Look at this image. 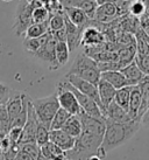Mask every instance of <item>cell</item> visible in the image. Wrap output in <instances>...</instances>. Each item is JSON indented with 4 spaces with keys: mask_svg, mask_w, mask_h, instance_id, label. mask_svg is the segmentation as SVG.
I'll return each mask as SVG.
<instances>
[{
    "mask_svg": "<svg viewBox=\"0 0 149 160\" xmlns=\"http://www.w3.org/2000/svg\"><path fill=\"white\" fill-rule=\"evenodd\" d=\"M19 145H13L9 150L5 152H0V160H14L15 156L19 152Z\"/></svg>",
    "mask_w": 149,
    "mask_h": 160,
    "instance_id": "e575fe53",
    "label": "cell"
},
{
    "mask_svg": "<svg viewBox=\"0 0 149 160\" xmlns=\"http://www.w3.org/2000/svg\"><path fill=\"white\" fill-rule=\"evenodd\" d=\"M143 4H145V7H146V14L149 15V0H141Z\"/></svg>",
    "mask_w": 149,
    "mask_h": 160,
    "instance_id": "60d3db41",
    "label": "cell"
},
{
    "mask_svg": "<svg viewBox=\"0 0 149 160\" xmlns=\"http://www.w3.org/2000/svg\"><path fill=\"white\" fill-rule=\"evenodd\" d=\"M49 32V22L43 23H31L27 28L26 33L23 35V39H39Z\"/></svg>",
    "mask_w": 149,
    "mask_h": 160,
    "instance_id": "603a6c76",
    "label": "cell"
},
{
    "mask_svg": "<svg viewBox=\"0 0 149 160\" xmlns=\"http://www.w3.org/2000/svg\"><path fill=\"white\" fill-rule=\"evenodd\" d=\"M141 107V91L139 85L132 87L131 96H129V105H128V115L133 120H136L137 113Z\"/></svg>",
    "mask_w": 149,
    "mask_h": 160,
    "instance_id": "ffe728a7",
    "label": "cell"
},
{
    "mask_svg": "<svg viewBox=\"0 0 149 160\" xmlns=\"http://www.w3.org/2000/svg\"><path fill=\"white\" fill-rule=\"evenodd\" d=\"M71 117V115L69 112H66L65 110H63L62 108L58 109V111L55 113L53 120L50 123V131L53 130H62L64 124L66 123V120Z\"/></svg>",
    "mask_w": 149,
    "mask_h": 160,
    "instance_id": "4316f807",
    "label": "cell"
},
{
    "mask_svg": "<svg viewBox=\"0 0 149 160\" xmlns=\"http://www.w3.org/2000/svg\"><path fill=\"white\" fill-rule=\"evenodd\" d=\"M55 55H56V61L60 67L65 66L69 62V56H70V50L66 45V42H56L55 47Z\"/></svg>",
    "mask_w": 149,
    "mask_h": 160,
    "instance_id": "d4e9b609",
    "label": "cell"
},
{
    "mask_svg": "<svg viewBox=\"0 0 149 160\" xmlns=\"http://www.w3.org/2000/svg\"><path fill=\"white\" fill-rule=\"evenodd\" d=\"M9 92H11V89L8 87L0 82V104L6 103V101H7V98L9 96Z\"/></svg>",
    "mask_w": 149,
    "mask_h": 160,
    "instance_id": "d590c367",
    "label": "cell"
},
{
    "mask_svg": "<svg viewBox=\"0 0 149 160\" xmlns=\"http://www.w3.org/2000/svg\"><path fill=\"white\" fill-rule=\"evenodd\" d=\"M36 160H50V159H48V158H46V157L40 152V154L37 156V158H36Z\"/></svg>",
    "mask_w": 149,
    "mask_h": 160,
    "instance_id": "b9f144b4",
    "label": "cell"
},
{
    "mask_svg": "<svg viewBox=\"0 0 149 160\" xmlns=\"http://www.w3.org/2000/svg\"><path fill=\"white\" fill-rule=\"evenodd\" d=\"M132 87H123L121 89H118L114 96L113 102L128 112V105H129V96H131Z\"/></svg>",
    "mask_w": 149,
    "mask_h": 160,
    "instance_id": "cb8c5ba5",
    "label": "cell"
},
{
    "mask_svg": "<svg viewBox=\"0 0 149 160\" xmlns=\"http://www.w3.org/2000/svg\"><path fill=\"white\" fill-rule=\"evenodd\" d=\"M49 133H50V128L48 125L39 122L35 133V142L40 147L46 145L47 142H49Z\"/></svg>",
    "mask_w": 149,
    "mask_h": 160,
    "instance_id": "83f0119b",
    "label": "cell"
},
{
    "mask_svg": "<svg viewBox=\"0 0 149 160\" xmlns=\"http://www.w3.org/2000/svg\"><path fill=\"white\" fill-rule=\"evenodd\" d=\"M63 12L71 22L82 29L91 25L92 20H90L88 15L84 13L82 9L76 8V7H63Z\"/></svg>",
    "mask_w": 149,
    "mask_h": 160,
    "instance_id": "2e32d148",
    "label": "cell"
},
{
    "mask_svg": "<svg viewBox=\"0 0 149 160\" xmlns=\"http://www.w3.org/2000/svg\"><path fill=\"white\" fill-rule=\"evenodd\" d=\"M68 74L78 76L79 78L88 81L94 85L98 84L100 81V71L98 69V64L85 53L77 54Z\"/></svg>",
    "mask_w": 149,
    "mask_h": 160,
    "instance_id": "7a4b0ae2",
    "label": "cell"
},
{
    "mask_svg": "<svg viewBox=\"0 0 149 160\" xmlns=\"http://www.w3.org/2000/svg\"><path fill=\"white\" fill-rule=\"evenodd\" d=\"M98 6H100V5H104V4H117L118 1L120 0H96Z\"/></svg>",
    "mask_w": 149,
    "mask_h": 160,
    "instance_id": "ab89813d",
    "label": "cell"
},
{
    "mask_svg": "<svg viewBox=\"0 0 149 160\" xmlns=\"http://www.w3.org/2000/svg\"><path fill=\"white\" fill-rule=\"evenodd\" d=\"M120 72L125 76V78H126L128 83V87H135V85H137L146 76L139 69V67L136 66V63L134 61L129 63L128 66H126V67H123V69H120Z\"/></svg>",
    "mask_w": 149,
    "mask_h": 160,
    "instance_id": "e0dca14e",
    "label": "cell"
},
{
    "mask_svg": "<svg viewBox=\"0 0 149 160\" xmlns=\"http://www.w3.org/2000/svg\"><path fill=\"white\" fill-rule=\"evenodd\" d=\"M64 28H65L66 32V45H68L69 50L71 53L80 46L82 33H83L84 29L74 25L69 19L66 18L65 14H64Z\"/></svg>",
    "mask_w": 149,
    "mask_h": 160,
    "instance_id": "7c38bea8",
    "label": "cell"
},
{
    "mask_svg": "<svg viewBox=\"0 0 149 160\" xmlns=\"http://www.w3.org/2000/svg\"><path fill=\"white\" fill-rule=\"evenodd\" d=\"M40 152L50 160H66L65 152L50 142L40 147Z\"/></svg>",
    "mask_w": 149,
    "mask_h": 160,
    "instance_id": "44dd1931",
    "label": "cell"
},
{
    "mask_svg": "<svg viewBox=\"0 0 149 160\" xmlns=\"http://www.w3.org/2000/svg\"><path fill=\"white\" fill-rule=\"evenodd\" d=\"M139 123H140L141 126H145L147 129H149V108L146 110V112L143 115L141 116L140 120H139Z\"/></svg>",
    "mask_w": 149,
    "mask_h": 160,
    "instance_id": "74e56055",
    "label": "cell"
},
{
    "mask_svg": "<svg viewBox=\"0 0 149 160\" xmlns=\"http://www.w3.org/2000/svg\"><path fill=\"white\" fill-rule=\"evenodd\" d=\"M49 142L55 144L57 147H60L61 150L66 152L74 148L76 139L70 137L69 134H66L63 130H53L49 133Z\"/></svg>",
    "mask_w": 149,
    "mask_h": 160,
    "instance_id": "4fadbf2b",
    "label": "cell"
},
{
    "mask_svg": "<svg viewBox=\"0 0 149 160\" xmlns=\"http://www.w3.org/2000/svg\"><path fill=\"white\" fill-rule=\"evenodd\" d=\"M55 47H56V41L53 38L51 33L49 32V36L46 43L42 45V47L36 52L33 56L41 60L42 62L47 63L50 70H57L60 66L56 61V55H55Z\"/></svg>",
    "mask_w": 149,
    "mask_h": 160,
    "instance_id": "9c48e42d",
    "label": "cell"
},
{
    "mask_svg": "<svg viewBox=\"0 0 149 160\" xmlns=\"http://www.w3.org/2000/svg\"><path fill=\"white\" fill-rule=\"evenodd\" d=\"M31 101V97L27 93L22 91H13L11 90L9 96L5 103V108L8 115L9 123L15 119L19 115H21L23 111L28 109V103Z\"/></svg>",
    "mask_w": 149,
    "mask_h": 160,
    "instance_id": "5b68a950",
    "label": "cell"
},
{
    "mask_svg": "<svg viewBox=\"0 0 149 160\" xmlns=\"http://www.w3.org/2000/svg\"><path fill=\"white\" fill-rule=\"evenodd\" d=\"M104 42H105L104 34L97 27L90 25L86 28H84L82 33V39H80V46H83L85 48H91V47L101 45Z\"/></svg>",
    "mask_w": 149,
    "mask_h": 160,
    "instance_id": "8fae6325",
    "label": "cell"
},
{
    "mask_svg": "<svg viewBox=\"0 0 149 160\" xmlns=\"http://www.w3.org/2000/svg\"><path fill=\"white\" fill-rule=\"evenodd\" d=\"M134 62L146 76H149V56H141L136 54Z\"/></svg>",
    "mask_w": 149,
    "mask_h": 160,
    "instance_id": "d6a6232c",
    "label": "cell"
},
{
    "mask_svg": "<svg viewBox=\"0 0 149 160\" xmlns=\"http://www.w3.org/2000/svg\"><path fill=\"white\" fill-rule=\"evenodd\" d=\"M64 80H66L69 83H70L74 89H77L79 92H82L85 96H89L90 98H92L93 101L98 104V107L100 108L101 112L104 115V110H103V107H101V103L100 99H99V95H98V88L97 85L90 83L88 81L82 80L79 78L78 76H74V75H70V74H66L64 76ZM105 117V116H104Z\"/></svg>",
    "mask_w": 149,
    "mask_h": 160,
    "instance_id": "ba28073f",
    "label": "cell"
},
{
    "mask_svg": "<svg viewBox=\"0 0 149 160\" xmlns=\"http://www.w3.org/2000/svg\"><path fill=\"white\" fill-rule=\"evenodd\" d=\"M105 123L106 130L103 138V142L96 153L101 159H104L110 151L118 148L119 146H121L129 139H132L141 128L140 123L136 120L129 123H115L110 119H105Z\"/></svg>",
    "mask_w": 149,
    "mask_h": 160,
    "instance_id": "6da1fadb",
    "label": "cell"
},
{
    "mask_svg": "<svg viewBox=\"0 0 149 160\" xmlns=\"http://www.w3.org/2000/svg\"><path fill=\"white\" fill-rule=\"evenodd\" d=\"M56 96L60 103V107L65 110L66 112H69L71 116H78L79 113H82V109L79 107L77 98L74 95L72 91H70L69 89H66L65 87L63 85L61 81L57 83L56 85Z\"/></svg>",
    "mask_w": 149,
    "mask_h": 160,
    "instance_id": "8992f818",
    "label": "cell"
},
{
    "mask_svg": "<svg viewBox=\"0 0 149 160\" xmlns=\"http://www.w3.org/2000/svg\"><path fill=\"white\" fill-rule=\"evenodd\" d=\"M50 12L48 9L41 6V7H35L33 9V13H31V19H33V23H43L49 21L50 19Z\"/></svg>",
    "mask_w": 149,
    "mask_h": 160,
    "instance_id": "f546056e",
    "label": "cell"
},
{
    "mask_svg": "<svg viewBox=\"0 0 149 160\" xmlns=\"http://www.w3.org/2000/svg\"><path fill=\"white\" fill-rule=\"evenodd\" d=\"M37 125H39V119H37L35 111L33 109V105H31V101H29V103H28V112H27V120L25 125H23V128H22V134L19 145L25 144V142H35V133Z\"/></svg>",
    "mask_w": 149,
    "mask_h": 160,
    "instance_id": "30bf717a",
    "label": "cell"
},
{
    "mask_svg": "<svg viewBox=\"0 0 149 160\" xmlns=\"http://www.w3.org/2000/svg\"><path fill=\"white\" fill-rule=\"evenodd\" d=\"M50 33H51V32H50ZM51 35H53V38L55 39L56 42H66L65 28H62V29H60V31L53 32V33H51Z\"/></svg>",
    "mask_w": 149,
    "mask_h": 160,
    "instance_id": "8d00e7d4",
    "label": "cell"
},
{
    "mask_svg": "<svg viewBox=\"0 0 149 160\" xmlns=\"http://www.w3.org/2000/svg\"><path fill=\"white\" fill-rule=\"evenodd\" d=\"M31 103L39 122L48 125L50 128V123L53 120L54 116L58 111V109L61 108L58 99H57L56 92L51 93L49 96H46V97L31 99Z\"/></svg>",
    "mask_w": 149,
    "mask_h": 160,
    "instance_id": "3957f363",
    "label": "cell"
},
{
    "mask_svg": "<svg viewBox=\"0 0 149 160\" xmlns=\"http://www.w3.org/2000/svg\"><path fill=\"white\" fill-rule=\"evenodd\" d=\"M62 130L74 139H77L82 133V122H80L79 116H71L70 118L66 120V123L64 124Z\"/></svg>",
    "mask_w": 149,
    "mask_h": 160,
    "instance_id": "7402d4cb",
    "label": "cell"
},
{
    "mask_svg": "<svg viewBox=\"0 0 149 160\" xmlns=\"http://www.w3.org/2000/svg\"><path fill=\"white\" fill-rule=\"evenodd\" d=\"M2 2H11V1H13V0H1Z\"/></svg>",
    "mask_w": 149,
    "mask_h": 160,
    "instance_id": "ee69618b",
    "label": "cell"
},
{
    "mask_svg": "<svg viewBox=\"0 0 149 160\" xmlns=\"http://www.w3.org/2000/svg\"><path fill=\"white\" fill-rule=\"evenodd\" d=\"M88 160H103V159H101V158H99V157L97 156V154H93V156L90 157Z\"/></svg>",
    "mask_w": 149,
    "mask_h": 160,
    "instance_id": "7bdbcfd3",
    "label": "cell"
},
{
    "mask_svg": "<svg viewBox=\"0 0 149 160\" xmlns=\"http://www.w3.org/2000/svg\"><path fill=\"white\" fill-rule=\"evenodd\" d=\"M14 160H35V159H34V158H31V157L29 156V154L25 153V152L21 151V150H19L18 154L15 156Z\"/></svg>",
    "mask_w": 149,
    "mask_h": 160,
    "instance_id": "f35d334b",
    "label": "cell"
},
{
    "mask_svg": "<svg viewBox=\"0 0 149 160\" xmlns=\"http://www.w3.org/2000/svg\"><path fill=\"white\" fill-rule=\"evenodd\" d=\"M118 11L114 4H104L98 6L93 20L99 23H110L118 19Z\"/></svg>",
    "mask_w": 149,
    "mask_h": 160,
    "instance_id": "5bb4252c",
    "label": "cell"
},
{
    "mask_svg": "<svg viewBox=\"0 0 149 160\" xmlns=\"http://www.w3.org/2000/svg\"><path fill=\"white\" fill-rule=\"evenodd\" d=\"M19 148L25 152V153H27V154H29L31 158H34L35 160L40 154V146L35 142L21 144V145H19Z\"/></svg>",
    "mask_w": 149,
    "mask_h": 160,
    "instance_id": "1f68e13d",
    "label": "cell"
},
{
    "mask_svg": "<svg viewBox=\"0 0 149 160\" xmlns=\"http://www.w3.org/2000/svg\"><path fill=\"white\" fill-rule=\"evenodd\" d=\"M35 6L33 5L31 0H21L19 2L17 11L14 13V23L13 31L18 36L25 35L27 28L33 23L31 13Z\"/></svg>",
    "mask_w": 149,
    "mask_h": 160,
    "instance_id": "277c9868",
    "label": "cell"
},
{
    "mask_svg": "<svg viewBox=\"0 0 149 160\" xmlns=\"http://www.w3.org/2000/svg\"><path fill=\"white\" fill-rule=\"evenodd\" d=\"M97 88H98V95H99V99H100L101 107H103V110H104V116H105L106 108L114 101V96H115L117 89H114L110 83H107L104 80L99 81V83L97 84Z\"/></svg>",
    "mask_w": 149,
    "mask_h": 160,
    "instance_id": "9a60e30c",
    "label": "cell"
},
{
    "mask_svg": "<svg viewBox=\"0 0 149 160\" xmlns=\"http://www.w3.org/2000/svg\"><path fill=\"white\" fill-rule=\"evenodd\" d=\"M129 14L140 19L142 15L146 14V7L145 4L141 0H133L129 5Z\"/></svg>",
    "mask_w": 149,
    "mask_h": 160,
    "instance_id": "4dcf8cb0",
    "label": "cell"
},
{
    "mask_svg": "<svg viewBox=\"0 0 149 160\" xmlns=\"http://www.w3.org/2000/svg\"><path fill=\"white\" fill-rule=\"evenodd\" d=\"M105 118L112 120V122H115V123H129V122H133V119L128 115V112L125 111L123 109H121L114 102H112L108 107L106 108Z\"/></svg>",
    "mask_w": 149,
    "mask_h": 160,
    "instance_id": "ac0fdd59",
    "label": "cell"
},
{
    "mask_svg": "<svg viewBox=\"0 0 149 160\" xmlns=\"http://www.w3.org/2000/svg\"><path fill=\"white\" fill-rule=\"evenodd\" d=\"M48 36H49V32L47 34H44L43 36L39 38V39H23V48H25L26 52L31 53V55H34L42 47V45L46 43Z\"/></svg>",
    "mask_w": 149,
    "mask_h": 160,
    "instance_id": "484cf974",
    "label": "cell"
},
{
    "mask_svg": "<svg viewBox=\"0 0 149 160\" xmlns=\"http://www.w3.org/2000/svg\"><path fill=\"white\" fill-rule=\"evenodd\" d=\"M21 134H22L21 128H13V129H9L7 136H8L9 140H11L12 144L19 145L20 144V139H21Z\"/></svg>",
    "mask_w": 149,
    "mask_h": 160,
    "instance_id": "836d02e7",
    "label": "cell"
},
{
    "mask_svg": "<svg viewBox=\"0 0 149 160\" xmlns=\"http://www.w3.org/2000/svg\"><path fill=\"white\" fill-rule=\"evenodd\" d=\"M100 80L110 83L114 89H121L123 87H128V83L125 76L120 71H104L100 72Z\"/></svg>",
    "mask_w": 149,
    "mask_h": 160,
    "instance_id": "d6986e66",
    "label": "cell"
},
{
    "mask_svg": "<svg viewBox=\"0 0 149 160\" xmlns=\"http://www.w3.org/2000/svg\"><path fill=\"white\" fill-rule=\"evenodd\" d=\"M48 22H49V32H51V33L64 28V12H63V9L51 14Z\"/></svg>",
    "mask_w": 149,
    "mask_h": 160,
    "instance_id": "f1b7e54d",
    "label": "cell"
},
{
    "mask_svg": "<svg viewBox=\"0 0 149 160\" xmlns=\"http://www.w3.org/2000/svg\"><path fill=\"white\" fill-rule=\"evenodd\" d=\"M61 82L63 83V85L65 87L66 89H69L70 91L74 92V95L77 98V102H78L79 107H80V109H82V111L84 113H86L89 116H92V117H96V118H101V119L105 118L104 115H103V112H101L100 108L98 107V104L93 101L92 98H90L89 96H85L82 92H79L78 90L74 89V87L66 80H64V78Z\"/></svg>",
    "mask_w": 149,
    "mask_h": 160,
    "instance_id": "52a82bcc",
    "label": "cell"
}]
</instances>
